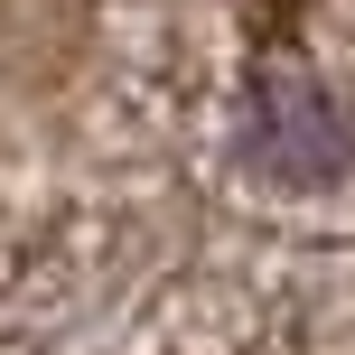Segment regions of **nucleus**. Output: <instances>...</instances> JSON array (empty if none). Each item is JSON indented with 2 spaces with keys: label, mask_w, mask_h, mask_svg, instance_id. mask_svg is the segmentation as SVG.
<instances>
[{
  "label": "nucleus",
  "mask_w": 355,
  "mask_h": 355,
  "mask_svg": "<svg viewBox=\"0 0 355 355\" xmlns=\"http://www.w3.org/2000/svg\"><path fill=\"white\" fill-rule=\"evenodd\" d=\"M225 150L252 187L290 196V206H327L355 178V112L337 103V85L318 66H262L234 103Z\"/></svg>",
  "instance_id": "nucleus-1"
}]
</instances>
